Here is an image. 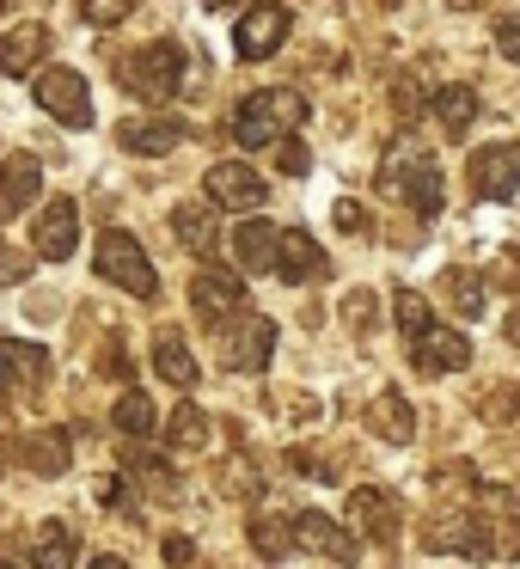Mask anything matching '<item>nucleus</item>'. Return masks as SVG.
I'll list each match as a JSON object with an SVG mask.
<instances>
[{
    "mask_svg": "<svg viewBox=\"0 0 520 569\" xmlns=\"http://www.w3.org/2000/svg\"><path fill=\"white\" fill-rule=\"evenodd\" d=\"M307 111L312 104L300 99V92H251V99H239V117H233V136H239V148H282L288 136H294L300 123H307Z\"/></svg>",
    "mask_w": 520,
    "mask_h": 569,
    "instance_id": "obj_1",
    "label": "nucleus"
},
{
    "mask_svg": "<svg viewBox=\"0 0 520 569\" xmlns=\"http://www.w3.org/2000/svg\"><path fill=\"white\" fill-rule=\"evenodd\" d=\"M380 184L392 190V197L404 202V209H417V214H441V166H434L422 148H410V141H398V148L386 153Z\"/></svg>",
    "mask_w": 520,
    "mask_h": 569,
    "instance_id": "obj_2",
    "label": "nucleus"
},
{
    "mask_svg": "<svg viewBox=\"0 0 520 569\" xmlns=\"http://www.w3.org/2000/svg\"><path fill=\"white\" fill-rule=\"evenodd\" d=\"M92 263H99V276L104 282H117L123 295H136V300H153L160 295V276H153V263H148V251H141V239L136 233H104L99 239V251H92Z\"/></svg>",
    "mask_w": 520,
    "mask_h": 569,
    "instance_id": "obj_3",
    "label": "nucleus"
},
{
    "mask_svg": "<svg viewBox=\"0 0 520 569\" xmlns=\"http://www.w3.org/2000/svg\"><path fill=\"white\" fill-rule=\"evenodd\" d=\"M221 331V368L233 373H263L276 356V325L258 319V312H233V319L214 325Z\"/></svg>",
    "mask_w": 520,
    "mask_h": 569,
    "instance_id": "obj_4",
    "label": "nucleus"
},
{
    "mask_svg": "<svg viewBox=\"0 0 520 569\" xmlns=\"http://www.w3.org/2000/svg\"><path fill=\"white\" fill-rule=\"evenodd\" d=\"M117 80H123L136 99H172V87L184 80V50L178 43H148L129 62H117Z\"/></svg>",
    "mask_w": 520,
    "mask_h": 569,
    "instance_id": "obj_5",
    "label": "nucleus"
},
{
    "mask_svg": "<svg viewBox=\"0 0 520 569\" xmlns=\"http://www.w3.org/2000/svg\"><path fill=\"white\" fill-rule=\"evenodd\" d=\"M38 104L68 129H92V92L74 68H43L38 74Z\"/></svg>",
    "mask_w": 520,
    "mask_h": 569,
    "instance_id": "obj_6",
    "label": "nucleus"
},
{
    "mask_svg": "<svg viewBox=\"0 0 520 569\" xmlns=\"http://www.w3.org/2000/svg\"><path fill=\"white\" fill-rule=\"evenodd\" d=\"M202 190H209V202H214V209H233V214H251L263 197H270V190H263V178L251 172L246 160H221V166H209Z\"/></svg>",
    "mask_w": 520,
    "mask_h": 569,
    "instance_id": "obj_7",
    "label": "nucleus"
},
{
    "mask_svg": "<svg viewBox=\"0 0 520 569\" xmlns=\"http://www.w3.org/2000/svg\"><path fill=\"white\" fill-rule=\"evenodd\" d=\"M288 7H276V0H263V7H251L246 19H239V31H233V50L246 56V62H263V56H276L288 43Z\"/></svg>",
    "mask_w": 520,
    "mask_h": 569,
    "instance_id": "obj_8",
    "label": "nucleus"
},
{
    "mask_svg": "<svg viewBox=\"0 0 520 569\" xmlns=\"http://www.w3.org/2000/svg\"><path fill=\"white\" fill-rule=\"evenodd\" d=\"M31 246H38L43 263L74 258V246H80V209H74V197H56L50 209L38 214V233H31Z\"/></svg>",
    "mask_w": 520,
    "mask_h": 569,
    "instance_id": "obj_9",
    "label": "nucleus"
},
{
    "mask_svg": "<svg viewBox=\"0 0 520 569\" xmlns=\"http://www.w3.org/2000/svg\"><path fill=\"white\" fill-rule=\"evenodd\" d=\"M471 190L490 202H514L520 190V153L514 148H478L471 153Z\"/></svg>",
    "mask_w": 520,
    "mask_h": 569,
    "instance_id": "obj_10",
    "label": "nucleus"
},
{
    "mask_svg": "<svg viewBox=\"0 0 520 569\" xmlns=\"http://www.w3.org/2000/svg\"><path fill=\"white\" fill-rule=\"evenodd\" d=\"M349 520H356L361 539L392 545V539H398V496H392V490H380V483H368V490L349 496Z\"/></svg>",
    "mask_w": 520,
    "mask_h": 569,
    "instance_id": "obj_11",
    "label": "nucleus"
},
{
    "mask_svg": "<svg viewBox=\"0 0 520 569\" xmlns=\"http://www.w3.org/2000/svg\"><path fill=\"white\" fill-rule=\"evenodd\" d=\"M294 539L307 545V551L331 557V563H356V557H361L356 532H343L331 515H319V508H307V515H294Z\"/></svg>",
    "mask_w": 520,
    "mask_h": 569,
    "instance_id": "obj_12",
    "label": "nucleus"
},
{
    "mask_svg": "<svg viewBox=\"0 0 520 569\" xmlns=\"http://www.w3.org/2000/svg\"><path fill=\"white\" fill-rule=\"evenodd\" d=\"M190 300H197V312H202L209 325H221V319H233V312L246 307V282H239L233 270H197Z\"/></svg>",
    "mask_w": 520,
    "mask_h": 569,
    "instance_id": "obj_13",
    "label": "nucleus"
},
{
    "mask_svg": "<svg viewBox=\"0 0 520 569\" xmlns=\"http://www.w3.org/2000/svg\"><path fill=\"white\" fill-rule=\"evenodd\" d=\"M410 361H417L422 373H453L471 361V343L459 331H447V325H429L422 337H410Z\"/></svg>",
    "mask_w": 520,
    "mask_h": 569,
    "instance_id": "obj_14",
    "label": "nucleus"
},
{
    "mask_svg": "<svg viewBox=\"0 0 520 569\" xmlns=\"http://www.w3.org/2000/svg\"><path fill=\"white\" fill-rule=\"evenodd\" d=\"M368 429L392 447L417 441V410H410V398L404 392H373L368 398Z\"/></svg>",
    "mask_w": 520,
    "mask_h": 569,
    "instance_id": "obj_15",
    "label": "nucleus"
},
{
    "mask_svg": "<svg viewBox=\"0 0 520 569\" xmlns=\"http://www.w3.org/2000/svg\"><path fill=\"white\" fill-rule=\"evenodd\" d=\"M38 184H43L38 153H13V160L0 166V221H13V214L38 197Z\"/></svg>",
    "mask_w": 520,
    "mask_h": 569,
    "instance_id": "obj_16",
    "label": "nucleus"
},
{
    "mask_svg": "<svg viewBox=\"0 0 520 569\" xmlns=\"http://www.w3.org/2000/svg\"><path fill=\"white\" fill-rule=\"evenodd\" d=\"M117 141H123L129 153H172L178 141H184V123H172V117H129L123 129H117Z\"/></svg>",
    "mask_w": 520,
    "mask_h": 569,
    "instance_id": "obj_17",
    "label": "nucleus"
},
{
    "mask_svg": "<svg viewBox=\"0 0 520 569\" xmlns=\"http://www.w3.org/2000/svg\"><path fill=\"white\" fill-rule=\"evenodd\" d=\"M251 545H258V557L282 563V557L294 551V520H288L276 502H258L251 508Z\"/></svg>",
    "mask_w": 520,
    "mask_h": 569,
    "instance_id": "obj_18",
    "label": "nucleus"
},
{
    "mask_svg": "<svg viewBox=\"0 0 520 569\" xmlns=\"http://www.w3.org/2000/svg\"><path fill=\"white\" fill-rule=\"evenodd\" d=\"M172 233L184 239V251H214L221 246V227H214V202H178L172 209Z\"/></svg>",
    "mask_w": 520,
    "mask_h": 569,
    "instance_id": "obj_19",
    "label": "nucleus"
},
{
    "mask_svg": "<svg viewBox=\"0 0 520 569\" xmlns=\"http://www.w3.org/2000/svg\"><path fill=\"white\" fill-rule=\"evenodd\" d=\"M26 466L31 471H43V478H56V471H68L74 466V435H62V429H38V435H26Z\"/></svg>",
    "mask_w": 520,
    "mask_h": 569,
    "instance_id": "obj_20",
    "label": "nucleus"
},
{
    "mask_svg": "<svg viewBox=\"0 0 520 569\" xmlns=\"http://www.w3.org/2000/svg\"><path fill=\"white\" fill-rule=\"evenodd\" d=\"M276 246H282V233H276L270 221H246V227L233 233L239 270H276Z\"/></svg>",
    "mask_w": 520,
    "mask_h": 569,
    "instance_id": "obj_21",
    "label": "nucleus"
},
{
    "mask_svg": "<svg viewBox=\"0 0 520 569\" xmlns=\"http://www.w3.org/2000/svg\"><path fill=\"white\" fill-rule=\"evenodd\" d=\"M312 270H324V258H319V246H312V233L288 227L282 246H276V276H282V282H307Z\"/></svg>",
    "mask_w": 520,
    "mask_h": 569,
    "instance_id": "obj_22",
    "label": "nucleus"
},
{
    "mask_svg": "<svg viewBox=\"0 0 520 569\" xmlns=\"http://www.w3.org/2000/svg\"><path fill=\"white\" fill-rule=\"evenodd\" d=\"M43 50H50V31H43V26H19L13 38H0V74H26V68H38Z\"/></svg>",
    "mask_w": 520,
    "mask_h": 569,
    "instance_id": "obj_23",
    "label": "nucleus"
},
{
    "mask_svg": "<svg viewBox=\"0 0 520 569\" xmlns=\"http://www.w3.org/2000/svg\"><path fill=\"white\" fill-rule=\"evenodd\" d=\"M153 368H160L172 386H197V356H190V343H184L178 331H160V337H153Z\"/></svg>",
    "mask_w": 520,
    "mask_h": 569,
    "instance_id": "obj_24",
    "label": "nucleus"
},
{
    "mask_svg": "<svg viewBox=\"0 0 520 569\" xmlns=\"http://www.w3.org/2000/svg\"><path fill=\"white\" fill-rule=\"evenodd\" d=\"M31 563L38 569H74V532L62 520H43L38 539H31Z\"/></svg>",
    "mask_w": 520,
    "mask_h": 569,
    "instance_id": "obj_25",
    "label": "nucleus"
},
{
    "mask_svg": "<svg viewBox=\"0 0 520 569\" xmlns=\"http://www.w3.org/2000/svg\"><path fill=\"white\" fill-rule=\"evenodd\" d=\"M429 104H434V117H441L447 136H466L471 117H478V92H471V87H441Z\"/></svg>",
    "mask_w": 520,
    "mask_h": 569,
    "instance_id": "obj_26",
    "label": "nucleus"
},
{
    "mask_svg": "<svg viewBox=\"0 0 520 569\" xmlns=\"http://www.w3.org/2000/svg\"><path fill=\"white\" fill-rule=\"evenodd\" d=\"M111 422H117L123 441H148L160 417H153V398L148 392H123V398H117V410H111Z\"/></svg>",
    "mask_w": 520,
    "mask_h": 569,
    "instance_id": "obj_27",
    "label": "nucleus"
},
{
    "mask_svg": "<svg viewBox=\"0 0 520 569\" xmlns=\"http://www.w3.org/2000/svg\"><path fill=\"white\" fill-rule=\"evenodd\" d=\"M166 435H172V453H202V447H209V417H202L197 405H178L172 422H166Z\"/></svg>",
    "mask_w": 520,
    "mask_h": 569,
    "instance_id": "obj_28",
    "label": "nucleus"
},
{
    "mask_svg": "<svg viewBox=\"0 0 520 569\" xmlns=\"http://www.w3.org/2000/svg\"><path fill=\"white\" fill-rule=\"evenodd\" d=\"M43 368H50V356H43L38 343H0V392H7V380H43Z\"/></svg>",
    "mask_w": 520,
    "mask_h": 569,
    "instance_id": "obj_29",
    "label": "nucleus"
},
{
    "mask_svg": "<svg viewBox=\"0 0 520 569\" xmlns=\"http://www.w3.org/2000/svg\"><path fill=\"white\" fill-rule=\"evenodd\" d=\"M429 300H422L417 295V288H398V331H404V337H422V331H429Z\"/></svg>",
    "mask_w": 520,
    "mask_h": 569,
    "instance_id": "obj_30",
    "label": "nucleus"
},
{
    "mask_svg": "<svg viewBox=\"0 0 520 569\" xmlns=\"http://www.w3.org/2000/svg\"><path fill=\"white\" fill-rule=\"evenodd\" d=\"M447 300H453V307L459 312H466V319H478V312H483V282H478V276H447Z\"/></svg>",
    "mask_w": 520,
    "mask_h": 569,
    "instance_id": "obj_31",
    "label": "nucleus"
},
{
    "mask_svg": "<svg viewBox=\"0 0 520 569\" xmlns=\"http://www.w3.org/2000/svg\"><path fill=\"white\" fill-rule=\"evenodd\" d=\"M136 7L141 0H80V19H87V26H123Z\"/></svg>",
    "mask_w": 520,
    "mask_h": 569,
    "instance_id": "obj_32",
    "label": "nucleus"
},
{
    "mask_svg": "<svg viewBox=\"0 0 520 569\" xmlns=\"http://www.w3.org/2000/svg\"><path fill=\"white\" fill-rule=\"evenodd\" d=\"M214 490L221 496H251L258 490V466H251V459H233L227 471H214Z\"/></svg>",
    "mask_w": 520,
    "mask_h": 569,
    "instance_id": "obj_33",
    "label": "nucleus"
},
{
    "mask_svg": "<svg viewBox=\"0 0 520 569\" xmlns=\"http://www.w3.org/2000/svg\"><path fill=\"white\" fill-rule=\"evenodd\" d=\"M129 471H136V478L148 483L153 496H172V490H178V478H172V471L160 466V459H141V453H136V459H129Z\"/></svg>",
    "mask_w": 520,
    "mask_h": 569,
    "instance_id": "obj_34",
    "label": "nucleus"
},
{
    "mask_svg": "<svg viewBox=\"0 0 520 569\" xmlns=\"http://www.w3.org/2000/svg\"><path fill=\"white\" fill-rule=\"evenodd\" d=\"M282 172H288V178H307V172H312V153H307V148H300V141H294V136H288V141H282Z\"/></svg>",
    "mask_w": 520,
    "mask_h": 569,
    "instance_id": "obj_35",
    "label": "nucleus"
},
{
    "mask_svg": "<svg viewBox=\"0 0 520 569\" xmlns=\"http://www.w3.org/2000/svg\"><path fill=\"white\" fill-rule=\"evenodd\" d=\"M160 557H166L172 569H184L197 551H190V539H184V532H166V539H160Z\"/></svg>",
    "mask_w": 520,
    "mask_h": 569,
    "instance_id": "obj_36",
    "label": "nucleus"
},
{
    "mask_svg": "<svg viewBox=\"0 0 520 569\" xmlns=\"http://www.w3.org/2000/svg\"><path fill=\"white\" fill-rule=\"evenodd\" d=\"M496 50H502L508 62H520V13H514V19H502V26H496Z\"/></svg>",
    "mask_w": 520,
    "mask_h": 569,
    "instance_id": "obj_37",
    "label": "nucleus"
},
{
    "mask_svg": "<svg viewBox=\"0 0 520 569\" xmlns=\"http://www.w3.org/2000/svg\"><path fill=\"white\" fill-rule=\"evenodd\" d=\"M337 227H343V233H361V227H368V209H361V202H337Z\"/></svg>",
    "mask_w": 520,
    "mask_h": 569,
    "instance_id": "obj_38",
    "label": "nucleus"
},
{
    "mask_svg": "<svg viewBox=\"0 0 520 569\" xmlns=\"http://www.w3.org/2000/svg\"><path fill=\"white\" fill-rule=\"evenodd\" d=\"M99 502H104V508H117V502H129V483H117V478H104V483H99Z\"/></svg>",
    "mask_w": 520,
    "mask_h": 569,
    "instance_id": "obj_39",
    "label": "nucleus"
},
{
    "mask_svg": "<svg viewBox=\"0 0 520 569\" xmlns=\"http://www.w3.org/2000/svg\"><path fill=\"white\" fill-rule=\"evenodd\" d=\"M508 343L520 349V312H508Z\"/></svg>",
    "mask_w": 520,
    "mask_h": 569,
    "instance_id": "obj_40",
    "label": "nucleus"
},
{
    "mask_svg": "<svg viewBox=\"0 0 520 569\" xmlns=\"http://www.w3.org/2000/svg\"><path fill=\"white\" fill-rule=\"evenodd\" d=\"M92 569H129L123 557H92Z\"/></svg>",
    "mask_w": 520,
    "mask_h": 569,
    "instance_id": "obj_41",
    "label": "nucleus"
},
{
    "mask_svg": "<svg viewBox=\"0 0 520 569\" xmlns=\"http://www.w3.org/2000/svg\"><path fill=\"white\" fill-rule=\"evenodd\" d=\"M202 7H209V13H227V7H233V0H202Z\"/></svg>",
    "mask_w": 520,
    "mask_h": 569,
    "instance_id": "obj_42",
    "label": "nucleus"
},
{
    "mask_svg": "<svg viewBox=\"0 0 520 569\" xmlns=\"http://www.w3.org/2000/svg\"><path fill=\"white\" fill-rule=\"evenodd\" d=\"M453 7H478V0H453Z\"/></svg>",
    "mask_w": 520,
    "mask_h": 569,
    "instance_id": "obj_43",
    "label": "nucleus"
},
{
    "mask_svg": "<svg viewBox=\"0 0 520 569\" xmlns=\"http://www.w3.org/2000/svg\"><path fill=\"white\" fill-rule=\"evenodd\" d=\"M0 13H7V0H0Z\"/></svg>",
    "mask_w": 520,
    "mask_h": 569,
    "instance_id": "obj_44",
    "label": "nucleus"
}]
</instances>
